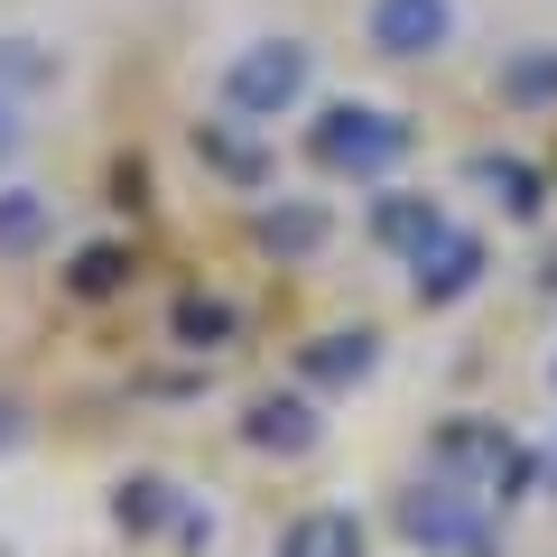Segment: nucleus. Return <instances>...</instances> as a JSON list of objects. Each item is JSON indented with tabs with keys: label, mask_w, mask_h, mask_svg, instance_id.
I'll use <instances>...</instances> for the list:
<instances>
[{
	"label": "nucleus",
	"mask_w": 557,
	"mask_h": 557,
	"mask_svg": "<svg viewBox=\"0 0 557 557\" xmlns=\"http://www.w3.org/2000/svg\"><path fill=\"white\" fill-rule=\"evenodd\" d=\"M428 465H437L446 483H465V493H483V502L539 493V446H520L502 418H446L437 446H428Z\"/></svg>",
	"instance_id": "nucleus-1"
},
{
	"label": "nucleus",
	"mask_w": 557,
	"mask_h": 557,
	"mask_svg": "<svg viewBox=\"0 0 557 557\" xmlns=\"http://www.w3.org/2000/svg\"><path fill=\"white\" fill-rule=\"evenodd\" d=\"M307 149H317V168H335V177H391V168L409 159V121L381 112V102H325L317 131H307Z\"/></svg>",
	"instance_id": "nucleus-2"
},
{
	"label": "nucleus",
	"mask_w": 557,
	"mask_h": 557,
	"mask_svg": "<svg viewBox=\"0 0 557 557\" xmlns=\"http://www.w3.org/2000/svg\"><path fill=\"white\" fill-rule=\"evenodd\" d=\"M493 502L483 493H465V483H418V493H399V539L409 548H428V557H483L493 548Z\"/></svg>",
	"instance_id": "nucleus-3"
},
{
	"label": "nucleus",
	"mask_w": 557,
	"mask_h": 557,
	"mask_svg": "<svg viewBox=\"0 0 557 557\" xmlns=\"http://www.w3.org/2000/svg\"><path fill=\"white\" fill-rule=\"evenodd\" d=\"M298 94H307V47L298 38H260V47H242L223 65L233 121H278V112H298Z\"/></svg>",
	"instance_id": "nucleus-4"
},
{
	"label": "nucleus",
	"mask_w": 557,
	"mask_h": 557,
	"mask_svg": "<svg viewBox=\"0 0 557 557\" xmlns=\"http://www.w3.org/2000/svg\"><path fill=\"white\" fill-rule=\"evenodd\" d=\"M456 38V0H372V47L381 57H437Z\"/></svg>",
	"instance_id": "nucleus-5"
},
{
	"label": "nucleus",
	"mask_w": 557,
	"mask_h": 557,
	"mask_svg": "<svg viewBox=\"0 0 557 557\" xmlns=\"http://www.w3.org/2000/svg\"><path fill=\"white\" fill-rule=\"evenodd\" d=\"M474 278H483V242H474V233H456V223H446V233L409 260V288H418V307H456L465 288H474Z\"/></svg>",
	"instance_id": "nucleus-6"
},
{
	"label": "nucleus",
	"mask_w": 557,
	"mask_h": 557,
	"mask_svg": "<svg viewBox=\"0 0 557 557\" xmlns=\"http://www.w3.org/2000/svg\"><path fill=\"white\" fill-rule=\"evenodd\" d=\"M242 437H251L260 456H307V446H317V409H307L298 391H260L251 418H242Z\"/></svg>",
	"instance_id": "nucleus-7"
},
{
	"label": "nucleus",
	"mask_w": 557,
	"mask_h": 557,
	"mask_svg": "<svg viewBox=\"0 0 557 557\" xmlns=\"http://www.w3.org/2000/svg\"><path fill=\"white\" fill-rule=\"evenodd\" d=\"M372 362H381V335H372V325H354V335H317L298 354V372L317 381V391H354V381H372Z\"/></svg>",
	"instance_id": "nucleus-8"
},
{
	"label": "nucleus",
	"mask_w": 557,
	"mask_h": 557,
	"mask_svg": "<svg viewBox=\"0 0 557 557\" xmlns=\"http://www.w3.org/2000/svg\"><path fill=\"white\" fill-rule=\"evenodd\" d=\"M372 539H362L354 511H298L288 530H278V557H362Z\"/></svg>",
	"instance_id": "nucleus-9"
},
{
	"label": "nucleus",
	"mask_w": 557,
	"mask_h": 557,
	"mask_svg": "<svg viewBox=\"0 0 557 557\" xmlns=\"http://www.w3.org/2000/svg\"><path fill=\"white\" fill-rule=\"evenodd\" d=\"M112 520H121L131 539H149V530H168V520H186V493H177L168 474H131V483L112 493Z\"/></svg>",
	"instance_id": "nucleus-10"
},
{
	"label": "nucleus",
	"mask_w": 557,
	"mask_h": 557,
	"mask_svg": "<svg viewBox=\"0 0 557 557\" xmlns=\"http://www.w3.org/2000/svg\"><path fill=\"white\" fill-rule=\"evenodd\" d=\"M372 233L391 242V251H409V260H418L428 242L446 233V205H428V196H381V205H372Z\"/></svg>",
	"instance_id": "nucleus-11"
},
{
	"label": "nucleus",
	"mask_w": 557,
	"mask_h": 557,
	"mask_svg": "<svg viewBox=\"0 0 557 557\" xmlns=\"http://www.w3.org/2000/svg\"><path fill=\"white\" fill-rule=\"evenodd\" d=\"M325 233H335L325 205H270V214H260V251H278V260H317Z\"/></svg>",
	"instance_id": "nucleus-12"
},
{
	"label": "nucleus",
	"mask_w": 557,
	"mask_h": 557,
	"mask_svg": "<svg viewBox=\"0 0 557 557\" xmlns=\"http://www.w3.org/2000/svg\"><path fill=\"white\" fill-rule=\"evenodd\" d=\"M502 102L511 112H548L557 102V47H511L502 57Z\"/></svg>",
	"instance_id": "nucleus-13"
},
{
	"label": "nucleus",
	"mask_w": 557,
	"mask_h": 557,
	"mask_svg": "<svg viewBox=\"0 0 557 557\" xmlns=\"http://www.w3.org/2000/svg\"><path fill=\"white\" fill-rule=\"evenodd\" d=\"M47 242V196L38 186H0V251L20 260V251H38Z\"/></svg>",
	"instance_id": "nucleus-14"
},
{
	"label": "nucleus",
	"mask_w": 557,
	"mask_h": 557,
	"mask_svg": "<svg viewBox=\"0 0 557 557\" xmlns=\"http://www.w3.org/2000/svg\"><path fill=\"white\" fill-rule=\"evenodd\" d=\"M474 186H493L502 214H539V168L530 159H474Z\"/></svg>",
	"instance_id": "nucleus-15"
},
{
	"label": "nucleus",
	"mask_w": 557,
	"mask_h": 557,
	"mask_svg": "<svg viewBox=\"0 0 557 557\" xmlns=\"http://www.w3.org/2000/svg\"><path fill=\"white\" fill-rule=\"evenodd\" d=\"M168 325H177L186 354H214V344H233V307H223V298H177V317H168Z\"/></svg>",
	"instance_id": "nucleus-16"
},
{
	"label": "nucleus",
	"mask_w": 557,
	"mask_h": 557,
	"mask_svg": "<svg viewBox=\"0 0 557 557\" xmlns=\"http://www.w3.org/2000/svg\"><path fill=\"white\" fill-rule=\"evenodd\" d=\"M65 278H75V298H112L121 278H131V251H121V242H84Z\"/></svg>",
	"instance_id": "nucleus-17"
},
{
	"label": "nucleus",
	"mask_w": 557,
	"mask_h": 557,
	"mask_svg": "<svg viewBox=\"0 0 557 557\" xmlns=\"http://www.w3.org/2000/svg\"><path fill=\"white\" fill-rule=\"evenodd\" d=\"M196 149H205V159H214L233 186H260V149H251V139H233L223 121H205V131H196Z\"/></svg>",
	"instance_id": "nucleus-18"
},
{
	"label": "nucleus",
	"mask_w": 557,
	"mask_h": 557,
	"mask_svg": "<svg viewBox=\"0 0 557 557\" xmlns=\"http://www.w3.org/2000/svg\"><path fill=\"white\" fill-rule=\"evenodd\" d=\"M10 149H20V112H10V102H0V159H10Z\"/></svg>",
	"instance_id": "nucleus-19"
},
{
	"label": "nucleus",
	"mask_w": 557,
	"mask_h": 557,
	"mask_svg": "<svg viewBox=\"0 0 557 557\" xmlns=\"http://www.w3.org/2000/svg\"><path fill=\"white\" fill-rule=\"evenodd\" d=\"M539 493H557V446H539Z\"/></svg>",
	"instance_id": "nucleus-20"
},
{
	"label": "nucleus",
	"mask_w": 557,
	"mask_h": 557,
	"mask_svg": "<svg viewBox=\"0 0 557 557\" xmlns=\"http://www.w3.org/2000/svg\"><path fill=\"white\" fill-rule=\"evenodd\" d=\"M0 446H20V409L10 399H0Z\"/></svg>",
	"instance_id": "nucleus-21"
},
{
	"label": "nucleus",
	"mask_w": 557,
	"mask_h": 557,
	"mask_svg": "<svg viewBox=\"0 0 557 557\" xmlns=\"http://www.w3.org/2000/svg\"><path fill=\"white\" fill-rule=\"evenodd\" d=\"M548 391H557V362H548Z\"/></svg>",
	"instance_id": "nucleus-22"
}]
</instances>
